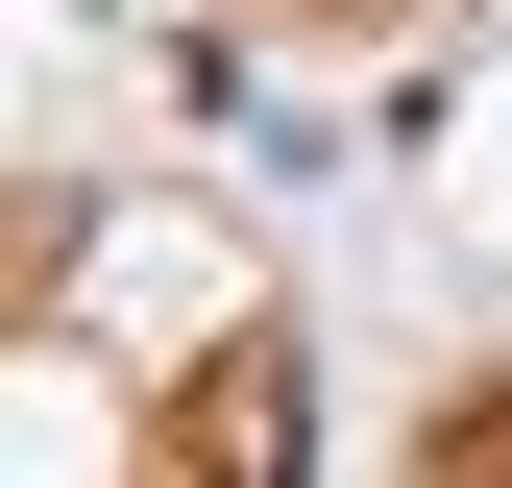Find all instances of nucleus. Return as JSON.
Instances as JSON below:
<instances>
[{"mask_svg": "<svg viewBox=\"0 0 512 488\" xmlns=\"http://www.w3.org/2000/svg\"><path fill=\"white\" fill-rule=\"evenodd\" d=\"M269 25H391V0H269Z\"/></svg>", "mask_w": 512, "mask_h": 488, "instance_id": "obj_1", "label": "nucleus"}]
</instances>
